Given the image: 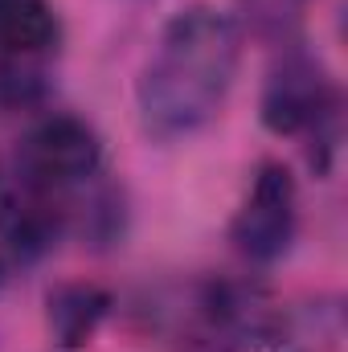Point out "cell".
Listing matches in <instances>:
<instances>
[{
  "label": "cell",
  "mask_w": 348,
  "mask_h": 352,
  "mask_svg": "<svg viewBox=\"0 0 348 352\" xmlns=\"http://www.w3.org/2000/svg\"><path fill=\"white\" fill-rule=\"evenodd\" d=\"M242 62V29L230 12L193 4L164 25L144 74L140 119L156 140H180L205 127L234 87Z\"/></svg>",
  "instance_id": "cell-1"
},
{
  "label": "cell",
  "mask_w": 348,
  "mask_h": 352,
  "mask_svg": "<svg viewBox=\"0 0 348 352\" xmlns=\"http://www.w3.org/2000/svg\"><path fill=\"white\" fill-rule=\"evenodd\" d=\"M17 164H21L25 188L58 197V192L98 176L102 140L94 135L90 123L74 119V115H50L25 135V144L17 152Z\"/></svg>",
  "instance_id": "cell-2"
},
{
  "label": "cell",
  "mask_w": 348,
  "mask_h": 352,
  "mask_svg": "<svg viewBox=\"0 0 348 352\" xmlns=\"http://www.w3.org/2000/svg\"><path fill=\"white\" fill-rule=\"evenodd\" d=\"M295 221H299V192H295V176L287 164L270 160L254 176V188L246 197V205L234 217V246L250 258V263H274L287 254L291 238H295Z\"/></svg>",
  "instance_id": "cell-3"
},
{
  "label": "cell",
  "mask_w": 348,
  "mask_h": 352,
  "mask_svg": "<svg viewBox=\"0 0 348 352\" xmlns=\"http://www.w3.org/2000/svg\"><path fill=\"white\" fill-rule=\"evenodd\" d=\"M336 115V90L324 66L307 54H287L262 90V123L274 135H299V131H324Z\"/></svg>",
  "instance_id": "cell-4"
},
{
  "label": "cell",
  "mask_w": 348,
  "mask_h": 352,
  "mask_svg": "<svg viewBox=\"0 0 348 352\" xmlns=\"http://www.w3.org/2000/svg\"><path fill=\"white\" fill-rule=\"evenodd\" d=\"M62 230H66V213L54 201V192L25 188L0 201V242L17 263H37L41 254H50Z\"/></svg>",
  "instance_id": "cell-5"
},
{
  "label": "cell",
  "mask_w": 348,
  "mask_h": 352,
  "mask_svg": "<svg viewBox=\"0 0 348 352\" xmlns=\"http://www.w3.org/2000/svg\"><path fill=\"white\" fill-rule=\"evenodd\" d=\"M107 316H111V295L94 283H62L45 299V320L62 349L90 344Z\"/></svg>",
  "instance_id": "cell-6"
},
{
  "label": "cell",
  "mask_w": 348,
  "mask_h": 352,
  "mask_svg": "<svg viewBox=\"0 0 348 352\" xmlns=\"http://www.w3.org/2000/svg\"><path fill=\"white\" fill-rule=\"evenodd\" d=\"M58 41V12L50 0H0V50L8 58L45 54Z\"/></svg>",
  "instance_id": "cell-7"
},
{
  "label": "cell",
  "mask_w": 348,
  "mask_h": 352,
  "mask_svg": "<svg viewBox=\"0 0 348 352\" xmlns=\"http://www.w3.org/2000/svg\"><path fill=\"white\" fill-rule=\"evenodd\" d=\"M45 94H50V82H45V74L29 58H4L0 62V107L4 111L41 107Z\"/></svg>",
  "instance_id": "cell-8"
},
{
  "label": "cell",
  "mask_w": 348,
  "mask_h": 352,
  "mask_svg": "<svg viewBox=\"0 0 348 352\" xmlns=\"http://www.w3.org/2000/svg\"><path fill=\"white\" fill-rule=\"evenodd\" d=\"M238 4L250 16L254 33L274 37V41L291 37L299 29V21H303V8H307V0H238Z\"/></svg>",
  "instance_id": "cell-9"
}]
</instances>
